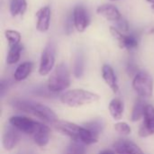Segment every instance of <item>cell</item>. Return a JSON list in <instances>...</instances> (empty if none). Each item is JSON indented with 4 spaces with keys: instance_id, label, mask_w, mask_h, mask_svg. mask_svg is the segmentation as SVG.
Listing matches in <instances>:
<instances>
[{
    "instance_id": "cell-9",
    "label": "cell",
    "mask_w": 154,
    "mask_h": 154,
    "mask_svg": "<svg viewBox=\"0 0 154 154\" xmlns=\"http://www.w3.org/2000/svg\"><path fill=\"white\" fill-rule=\"evenodd\" d=\"M110 32L113 35V37L118 42L119 46L121 48L133 50L138 46V39L134 34L125 35L115 27H110Z\"/></svg>"
},
{
    "instance_id": "cell-28",
    "label": "cell",
    "mask_w": 154,
    "mask_h": 154,
    "mask_svg": "<svg viewBox=\"0 0 154 154\" xmlns=\"http://www.w3.org/2000/svg\"><path fill=\"white\" fill-rule=\"evenodd\" d=\"M99 154H115V153H114V152H112V151H110V150H106V151H104V152H100Z\"/></svg>"
},
{
    "instance_id": "cell-26",
    "label": "cell",
    "mask_w": 154,
    "mask_h": 154,
    "mask_svg": "<svg viewBox=\"0 0 154 154\" xmlns=\"http://www.w3.org/2000/svg\"><path fill=\"white\" fill-rule=\"evenodd\" d=\"M83 69H84V61L82 56H79L76 60L75 62V68H74V74L77 78L81 77L83 73Z\"/></svg>"
},
{
    "instance_id": "cell-1",
    "label": "cell",
    "mask_w": 154,
    "mask_h": 154,
    "mask_svg": "<svg viewBox=\"0 0 154 154\" xmlns=\"http://www.w3.org/2000/svg\"><path fill=\"white\" fill-rule=\"evenodd\" d=\"M54 125L57 130L69 136L72 141L80 142L87 145L96 143L98 141V136L94 134L85 126H79L66 121H57Z\"/></svg>"
},
{
    "instance_id": "cell-21",
    "label": "cell",
    "mask_w": 154,
    "mask_h": 154,
    "mask_svg": "<svg viewBox=\"0 0 154 154\" xmlns=\"http://www.w3.org/2000/svg\"><path fill=\"white\" fill-rule=\"evenodd\" d=\"M22 50H23V47L20 44L10 48V51H9L7 58H6V62L8 64H14V63H16L20 60Z\"/></svg>"
},
{
    "instance_id": "cell-30",
    "label": "cell",
    "mask_w": 154,
    "mask_h": 154,
    "mask_svg": "<svg viewBox=\"0 0 154 154\" xmlns=\"http://www.w3.org/2000/svg\"><path fill=\"white\" fill-rule=\"evenodd\" d=\"M111 1H116V0H111Z\"/></svg>"
},
{
    "instance_id": "cell-14",
    "label": "cell",
    "mask_w": 154,
    "mask_h": 154,
    "mask_svg": "<svg viewBox=\"0 0 154 154\" xmlns=\"http://www.w3.org/2000/svg\"><path fill=\"white\" fill-rule=\"evenodd\" d=\"M97 12L101 16L105 17L108 21H116L118 22L122 19L121 13L119 10L113 5H103L98 6Z\"/></svg>"
},
{
    "instance_id": "cell-15",
    "label": "cell",
    "mask_w": 154,
    "mask_h": 154,
    "mask_svg": "<svg viewBox=\"0 0 154 154\" xmlns=\"http://www.w3.org/2000/svg\"><path fill=\"white\" fill-rule=\"evenodd\" d=\"M50 133H51V129L43 125V124H40L37 131L32 135L33 138L34 143L40 146V147H44L48 144L49 140H50Z\"/></svg>"
},
{
    "instance_id": "cell-7",
    "label": "cell",
    "mask_w": 154,
    "mask_h": 154,
    "mask_svg": "<svg viewBox=\"0 0 154 154\" xmlns=\"http://www.w3.org/2000/svg\"><path fill=\"white\" fill-rule=\"evenodd\" d=\"M55 63V49L52 44H48L43 50L41 57L39 73L42 76H46L51 72Z\"/></svg>"
},
{
    "instance_id": "cell-18",
    "label": "cell",
    "mask_w": 154,
    "mask_h": 154,
    "mask_svg": "<svg viewBox=\"0 0 154 154\" xmlns=\"http://www.w3.org/2000/svg\"><path fill=\"white\" fill-rule=\"evenodd\" d=\"M124 109V103L118 98H114L109 104V111L115 120H120L123 117Z\"/></svg>"
},
{
    "instance_id": "cell-3",
    "label": "cell",
    "mask_w": 154,
    "mask_h": 154,
    "mask_svg": "<svg viewBox=\"0 0 154 154\" xmlns=\"http://www.w3.org/2000/svg\"><path fill=\"white\" fill-rule=\"evenodd\" d=\"M99 99L100 97L97 94L85 89L69 90L60 97L61 103L70 107H79L85 105L95 103Z\"/></svg>"
},
{
    "instance_id": "cell-11",
    "label": "cell",
    "mask_w": 154,
    "mask_h": 154,
    "mask_svg": "<svg viewBox=\"0 0 154 154\" xmlns=\"http://www.w3.org/2000/svg\"><path fill=\"white\" fill-rule=\"evenodd\" d=\"M114 149L116 154H143L139 146L126 139L116 141L114 143Z\"/></svg>"
},
{
    "instance_id": "cell-27",
    "label": "cell",
    "mask_w": 154,
    "mask_h": 154,
    "mask_svg": "<svg viewBox=\"0 0 154 154\" xmlns=\"http://www.w3.org/2000/svg\"><path fill=\"white\" fill-rule=\"evenodd\" d=\"M118 25H119V27H120L121 29H123L124 31H127V30H128V24H127L126 21H125L123 18H122L120 21H118Z\"/></svg>"
},
{
    "instance_id": "cell-5",
    "label": "cell",
    "mask_w": 154,
    "mask_h": 154,
    "mask_svg": "<svg viewBox=\"0 0 154 154\" xmlns=\"http://www.w3.org/2000/svg\"><path fill=\"white\" fill-rule=\"evenodd\" d=\"M133 88L141 97H151L153 92L152 77L144 71L137 73L133 80Z\"/></svg>"
},
{
    "instance_id": "cell-25",
    "label": "cell",
    "mask_w": 154,
    "mask_h": 154,
    "mask_svg": "<svg viewBox=\"0 0 154 154\" xmlns=\"http://www.w3.org/2000/svg\"><path fill=\"white\" fill-rule=\"evenodd\" d=\"M115 129L118 133H120V134H122L124 135H129L131 134V132H132V129H131L130 125L128 124H126V123H124V122H120V123L116 124L115 125Z\"/></svg>"
},
{
    "instance_id": "cell-20",
    "label": "cell",
    "mask_w": 154,
    "mask_h": 154,
    "mask_svg": "<svg viewBox=\"0 0 154 154\" xmlns=\"http://www.w3.org/2000/svg\"><path fill=\"white\" fill-rule=\"evenodd\" d=\"M26 10V1L25 0H11L10 12L13 16H17L23 14Z\"/></svg>"
},
{
    "instance_id": "cell-16",
    "label": "cell",
    "mask_w": 154,
    "mask_h": 154,
    "mask_svg": "<svg viewBox=\"0 0 154 154\" xmlns=\"http://www.w3.org/2000/svg\"><path fill=\"white\" fill-rule=\"evenodd\" d=\"M102 77L106 85L112 89L114 93H117L119 87L117 84V79L114 69L109 65H104L102 68Z\"/></svg>"
},
{
    "instance_id": "cell-29",
    "label": "cell",
    "mask_w": 154,
    "mask_h": 154,
    "mask_svg": "<svg viewBox=\"0 0 154 154\" xmlns=\"http://www.w3.org/2000/svg\"><path fill=\"white\" fill-rule=\"evenodd\" d=\"M147 1H148L149 3H151V4L154 6V0H147Z\"/></svg>"
},
{
    "instance_id": "cell-13",
    "label": "cell",
    "mask_w": 154,
    "mask_h": 154,
    "mask_svg": "<svg viewBox=\"0 0 154 154\" xmlns=\"http://www.w3.org/2000/svg\"><path fill=\"white\" fill-rule=\"evenodd\" d=\"M36 17H37V24H36L37 30L42 32L48 31V29L50 27V23H51V9H50V7L49 6L42 7L36 13Z\"/></svg>"
},
{
    "instance_id": "cell-24",
    "label": "cell",
    "mask_w": 154,
    "mask_h": 154,
    "mask_svg": "<svg viewBox=\"0 0 154 154\" xmlns=\"http://www.w3.org/2000/svg\"><path fill=\"white\" fill-rule=\"evenodd\" d=\"M85 127L87 129H88L90 132H92L94 134H96L97 136H98L102 130H103V127H104V125H103V122L102 120H94L90 123H88Z\"/></svg>"
},
{
    "instance_id": "cell-8",
    "label": "cell",
    "mask_w": 154,
    "mask_h": 154,
    "mask_svg": "<svg viewBox=\"0 0 154 154\" xmlns=\"http://www.w3.org/2000/svg\"><path fill=\"white\" fill-rule=\"evenodd\" d=\"M143 123L139 129V135L143 138L154 134V106L147 105L143 116Z\"/></svg>"
},
{
    "instance_id": "cell-22",
    "label": "cell",
    "mask_w": 154,
    "mask_h": 154,
    "mask_svg": "<svg viewBox=\"0 0 154 154\" xmlns=\"http://www.w3.org/2000/svg\"><path fill=\"white\" fill-rule=\"evenodd\" d=\"M65 154H86L84 143L77 141H73L66 149Z\"/></svg>"
},
{
    "instance_id": "cell-23",
    "label": "cell",
    "mask_w": 154,
    "mask_h": 154,
    "mask_svg": "<svg viewBox=\"0 0 154 154\" xmlns=\"http://www.w3.org/2000/svg\"><path fill=\"white\" fill-rule=\"evenodd\" d=\"M5 38L8 42V45L10 48L20 44V42H21L20 32L16 31H13V30H7L5 31Z\"/></svg>"
},
{
    "instance_id": "cell-10",
    "label": "cell",
    "mask_w": 154,
    "mask_h": 154,
    "mask_svg": "<svg viewBox=\"0 0 154 154\" xmlns=\"http://www.w3.org/2000/svg\"><path fill=\"white\" fill-rule=\"evenodd\" d=\"M73 23L77 31L84 32L89 24V18L86 9L82 5H78L73 10Z\"/></svg>"
},
{
    "instance_id": "cell-17",
    "label": "cell",
    "mask_w": 154,
    "mask_h": 154,
    "mask_svg": "<svg viewBox=\"0 0 154 154\" xmlns=\"http://www.w3.org/2000/svg\"><path fill=\"white\" fill-rule=\"evenodd\" d=\"M32 69V62L26 61V62L20 64L14 71V79L16 81H22V80L25 79L31 74Z\"/></svg>"
},
{
    "instance_id": "cell-19",
    "label": "cell",
    "mask_w": 154,
    "mask_h": 154,
    "mask_svg": "<svg viewBox=\"0 0 154 154\" xmlns=\"http://www.w3.org/2000/svg\"><path fill=\"white\" fill-rule=\"evenodd\" d=\"M146 106H147V105H146L145 101L143 100L142 98H139V99L136 100V102L134 104V106L133 108L132 116H131V119H132L133 122L139 121L144 116Z\"/></svg>"
},
{
    "instance_id": "cell-6",
    "label": "cell",
    "mask_w": 154,
    "mask_h": 154,
    "mask_svg": "<svg viewBox=\"0 0 154 154\" xmlns=\"http://www.w3.org/2000/svg\"><path fill=\"white\" fill-rule=\"evenodd\" d=\"M9 123L12 126L17 129L19 132H22L26 134L32 135L38 129L41 123L33 121L25 116H12L9 119Z\"/></svg>"
},
{
    "instance_id": "cell-2",
    "label": "cell",
    "mask_w": 154,
    "mask_h": 154,
    "mask_svg": "<svg viewBox=\"0 0 154 154\" xmlns=\"http://www.w3.org/2000/svg\"><path fill=\"white\" fill-rule=\"evenodd\" d=\"M14 106L18 110L29 113L48 123L55 124L58 121L56 114L51 108L40 103L20 100L16 101L14 104Z\"/></svg>"
},
{
    "instance_id": "cell-12",
    "label": "cell",
    "mask_w": 154,
    "mask_h": 154,
    "mask_svg": "<svg viewBox=\"0 0 154 154\" xmlns=\"http://www.w3.org/2000/svg\"><path fill=\"white\" fill-rule=\"evenodd\" d=\"M19 139L20 136L18 134V130L12 125L6 126L3 134V146L5 150L6 151L13 150L18 143Z\"/></svg>"
},
{
    "instance_id": "cell-4",
    "label": "cell",
    "mask_w": 154,
    "mask_h": 154,
    "mask_svg": "<svg viewBox=\"0 0 154 154\" xmlns=\"http://www.w3.org/2000/svg\"><path fill=\"white\" fill-rule=\"evenodd\" d=\"M70 85V76L67 66L63 63L58 65L48 80V88L51 92H60Z\"/></svg>"
}]
</instances>
